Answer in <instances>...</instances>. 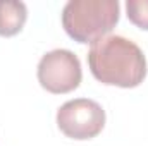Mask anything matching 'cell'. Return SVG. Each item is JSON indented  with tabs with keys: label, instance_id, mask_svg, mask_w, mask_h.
<instances>
[{
	"label": "cell",
	"instance_id": "8992f818",
	"mask_svg": "<svg viewBox=\"0 0 148 146\" xmlns=\"http://www.w3.org/2000/svg\"><path fill=\"white\" fill-rule=\"evenodd\" d=\"M126 12L127 19L134 26L148 31V0H127Z\"/></svg>",
	"mask_w": 148,
	"mask_h": 146
},
{
	"label": "cell",
	"instance_id": "7a4b0ae2",
	"mask_svg": "<svg viewBox=\"0 0 148 146\" xmlns=\"http://www.w3.org/2000/svg\"><path fill=\"white\" fill-rule=\"evenodd\" d=\"M117 0H69L62 9V26L77 43H95L119 23Z\"/></svg>",
	"mask_w": 148,
	"mask_h": 146
},
{
	"label": "cell",
	"instance_id": "277c9868",
	"mask_svg": "<svg viewBox=\"0 0 148 146\" xmlns=\"http://www.w3.org/2000/svg\"><path fill=\"white\" fill-rule=\"evenodd\" d=\"M57 126L71 139H91L105 126V110L90 98L69 100L57 110Z\"/></svg>",
	"mask_w": 148,
	"mask_h": 146
},
{
	"label": "cell",
	"instance_id": "3957f363",
	"mask_svg": "<svg viewBox=\"0 0 148 146\" xmlns=\"http://www.w3.org/2000/svg\"><path fill=\"white\" fill-rule=\"evenodd\" d=\"M83 79L81 62L71 50L57 48L45 53L38 64V81L43 89L53 95L74 91Z\"/></svg>",
	"mask_w": 148,
	"mask_h": 146
},
{
	"label": "cell",
	"instance_id": "6da1fadb",
	"mask_svg": "<svg viewBox=\"0 0 148 146\" xmlns=\"http://www.w3.org/2000/svg\"><path fill=\"white\" fill-rule=\"evenodd\" d=\"M88 65L97 81L109 86L136 88L147 77V59L141 48L119 35H109L91 43Z\"/></svg>",
	"mask_w": 148,
	"mask_h": 146
},
{
	"label": "cell",
	"instance_id": "5b68a950",
	"mask_svg": "<svg viewBox=\"0 0 148 146\" xmlns=\"http://www.w3.org/2000/svg\"><path fill=\"white\" fill-rule=\"evenodd\" d=\"M28 19V9L19 0H0V36L17 35Z\"/></svg>",
	"mask_w": 148,
	"mask_h": 146
}]
</instances>
